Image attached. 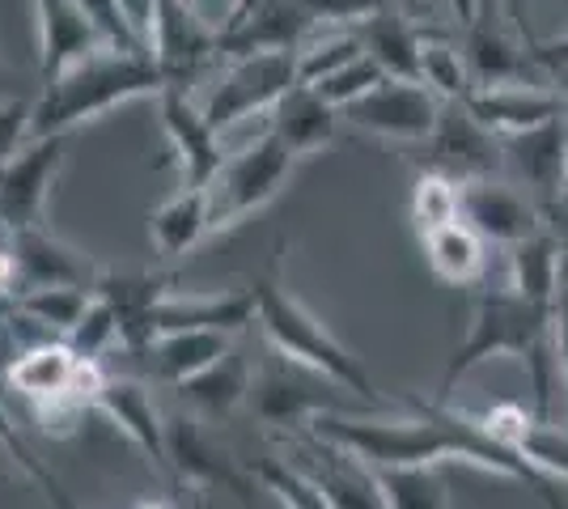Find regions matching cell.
<instances>
[{
    "label": "cell",
    "mask_w": 568,
    "mask_h": 509,
    "mask_svg": "<svg viewBox=\"0 0 568 509\" xmlns=\"http://www.w3.org/2000/svg\"><path fill=\"white\" fill-rule=\"evenodd\" d=\"M314 434L327 446L369 462L374 471L386 467H437V462H467L505 480L535 488L547 509H568L565 485L544 476L521 450L500 446L471 420V413H454L437 404H416V416H339L318 413Z\"/></svg>",
    "instance_id": "obj_1"
},
{
    "label": "cell",
    "mask_w": 568,
    "mask_h": 509,
    "mask_svg": "<svg viewBox=\"0 0 568 509\" xmlns=\"http://www.w3.org/2000/svg\"><path fill=\"white\" fill-rule=\"evenodd\" d=\"M488 357H518L530 374V408L539 420H551V395L560 390V369H556V344H551V306H539L521 297L509 281L488 285L475 297V315L463 344L454 348L442 390L450 395L458 378H467L475 365Z\"/></svg>",
    "instance_id": "obj_2"
},
{
    "label": "cell",
    "mask_w": 568,
    "mask_h": 509,
    "mask_svg": "<svg viewBox=\"0 0 568 509\" xmlns=\"http://www.w3.org/2000/svg\"><path fill=\"white\" fill-rule=\"evenodd\" d=\"M166 85L170 81L162 64L153 60V51L98 48L43 85V98L34 102L30 136H60L128 98L162 94Z\"/></svg>",
    "instance_id": "obj_3"
},
{
    "label": "cell",
    "mask_w": 568,
    "mask_h": 509,
    "mask_svg": "<svg viewBox=\"0 0 568 509\" xmlns=\"http://www.w3.org/2000/svg\"><path fill=\"white\" fill-rule=\"evenodd\" d=\"M255 297H260V315L255 318H260V327L267 332V339L281 348V357L306 365L314 374H323L335 387L353 390L369 413H386V408H390V399L378 395L374 378L365 374V365L356 362L353 353H348L318 318L310 315L302 302H293L276 281H260V285H255Z\"/></svg>",
    "instance_id": "obj_4"
},
{
    "label": "cell",
    "mask_w": 568,
    "mask_h": 509,
    "mask_svg": "<svg viewBox=\"0 0 568 509\" xmlns=\"http://www.w3.org/2000/svg\"><path fill=\"white\" fill-rule=\"evenodd\" d=\"M293 149L284 145L272 128H263L255 141H246L225 157L221 174L209 187V213H213V230L221 225H237L263 208L272 195L284 187V179L293 174Z\"/></svg>",
    "instance_id": "obj_5"
},
{
    "label": "cell",
    "mask_w": 568,
    "mask_h": 509,
    "mask_svg": "<svg viewBox=\"0 0 568 509\" xmlns=\"http://www.w3.org/2000/svg\"><path fill=\"white\" fill-rule=\"evenodd\" d=\"M297 51H260L230 64V73L216 81L204 102V120L225 136L230 128L255 115H272V106L297 85Z\"/></svg>",
    "instance_id": "obj_6"
},
{
    "label": "cell",
    "mask_w": 568,
    "mask_h": 509,
    "mask_svg": "<svg viewBox=\"0 0 568 509\" xmlns=\"http://www.w3.org/2000/svg\"><path fill=\"white\" fill-rule=\"evenodd\" d=\"M442 98L428 90L425 81H395L386 77L378 90L356 98L353 106H344L339 115L353 123L356 132H369L382 141H403V145H420L433 136V128L442 120Z\"/></svg>",
    "instance_id": "obj_7"
},
{
    "label": "cell",
    "mask_w": 568,
    "mask_h": 509,
    "mask_svg": "<svg viewBox=\"0 0 568 509\" xmlns=\"http://www.w3.org/2000/svg\"><path fill=\"white\" fill-rule=\"evenodd\" d=\"M425 149V170H442L458 183H475V179H500L505 170V145L493 128L475 120L463 102H446L442 120L433 128V136L420 141Z\"/></svg>",
    "instance_id": "obj_8"
},
{
    "label": "cell",
    "mask_w": 568,
    "mask_h": 509,
    "mask_svg": "<svg viewBox=\"0 0 568 509\" xmlns=\"http://www.w3.org/2000/svg\"><path fill=\"white\" fill-rule=\"evenodd\" d=\"M463 221L488 246H505V251L547 230L544 208L521 192L518 183H505V179L463 183Z\"/></svg>",
    "instance_id": "obj_9"
},
{
    "label": "cell",
    "mask_w": 568,
    "mask_h": 509,
    "mask_svg": "<svg viewBox=\"0 0 568 509\" xmlns=\"http://www.w3.org/2000/svg\"><path fill=\"white\" fill-rule=\"evenodd\" d=\"M314 18L302 0H255L251 9H237L225 26H216V55H260V51H302L314 30Z\"/></svg>",
    "instance_id": "obj_10"
},
{
    "label": "cell",
    "mask_w": 568,
    "mask_h": 509,
    "mask_svg": "<svg viewBox=\"0 0 568 509\" xmlns=\"http://www.w3.org/2000/svg\"><path fill=\"white\" fill-rule=\"evenodd\" d=\"M505 145V170L514 174L521 192L539 208H551L565 195V166H568V111L560 120H547L539 128H526L518 136H500ZM547 221V217H544Z\"/></svg>",
    "instance_id": "obj_11"
},
{
    "label": "cell",
    "mask_w": 568,
    "mask_h": 509,
    "mask_svg": "<svg viewBox=\"0 0 568 509\" xmlns=\"http://www.w3.org/2000/svg\"><path fill=\"white\" fill-rule=\"evenodd\" d=\"M149 51L162 64L170 85L187 90L191 81L200 77V69L209 60H216V30L195 13V4L158 0L153 30H149Z\"/></svg>",
    "instance_id": "obj_12"
},
{
    "label": "cell",
    "mask_w": 568,
    "mask_h": 509,
    "mask_svg": "<svg viewBox=\"0 0 568 509\" xmlns=\"http://www.w3.org/2000/svg\"><path fill=\"white\" fill-rule=\"evenodd\" d=\"M158 98H162V123H166L170 149L183 166V187H213V179L230 157L221 145V132L204 120V106H195L187 90L166 85Z\"/></svg>",
    "instance_id": "obj_13"
},
{
    "label": "cell",
    "mask_w": 568,
    "mask_h": 509,
    "mask_svg": "<svg viewBox=\"0 0 568 509\" xmlns=\"http://www.w3.org/2000/svg\"><path fill=\"white\" fill-rule=\"evenodd\" d=\"M64 145H69V132L34 136V141H26V149L9 166L0 170V221H9L13 230L39 221L51 179L64 162Z\"/></svg>",
    "instance_id": "obj_14"
},
{
    "label": "cell",
    "mask_w": 568,
    "mask_h": 509,
    "mask_svg": "<svg viewBox=\"0 0 568 509\" xmlns=\"http://www.w3.org/2000/svg\"><path fill=\"white\" fill-rule=\"evenodd\" d=\"M463 106L471 111L484 128H493L497 136H518L526 128H539L547 120H560L568 102L551 81H518V85H475L463 98Z\"/></svg>",
    "instance_id": "obj_15"
},
{
    "label": "cell",
    "mask_w": 568,
    "mask_h": 509,
    "mask_svg": "<svg viewBox=\"0 0 568 509\" xmlns=\"http://www.w3.org/2000/svg\"><path fill=\"white\" fill-rule=\"evenodd\" d=\"M463 55L471 64L475 85H518V81L547 77L530 60V48L488 18H475L471 26H463Z\"/></svg>",
    "instance_id": "obj_16"
},
{
    "label": "cell",
    "mask_w": 568,
    "mask_h": 509,
    "mask_svg": "<svg viewBox=\"0 0 568 509\" xmlns=\"http://www.w3.org/2000/svg\"><path fill=\"white\" fill-rule=\"evenodd\" d=\"M339 120H344L339 106H332L314 85L297 81V85L272 106L267 128L281 136L284 145L293 149V157H314V153H323V149L335 141Z\"/></svg>",
    "instance_id": "obj_17"
},
{
    "label": "cell",
    "mask_w": 568,
    "mask_h": 509,
    "mask_svg": "<svg viewBox=\"0 0 568 509\" xmlns=\"http://www.w3.org/2000/svg\"><path fill=\"white\" fill-rule=\"evenodd\" d=\"M39 13V60H43V81L64 73L81 55L106 48L98 26L85 18L77 0H34Z\"/></svg>",
    "instance_id": "obj_18"
},
{
    "label": "cell",
    "mask_w": 568,
    "mask_h": 509,
    "mask_svg": "<svg viewBox=\"0 0 568 509\" xmlns=\"http://www.w3.org/2000/svg\"><path fill=\"white\" fill-rule=\"evenodd\" d=\"M361 34V48L365 55H374L382 64V73L395 77V81H420V55H425L428 26L412 22L407 13H399L395 4L382 9L378 18L353 26Z\"/></svg>",
    "instance_id": "obj_19"
},
{
    "label": "cell",
    "mask_w": 568,
    "mask_h": 509,
    "mask_svg": "<svg viewBox=\"0 0 568 509\" xmlns=\"http://www.w3.org/2000/svg\"><path fill=\"white\" fill-rule=\"evenodd\" d=\"M13 255H18V281L26 289H39V285L90 289V264L64 243H55L51 234H43L39 225L13 230Z\"/></svg>",
    "instance_id": "obj_20"
},
{
    "label": "cell",
    "mask_w": 568,
    "mask_h": 509,
    "mask_svg": "<svg viewBox=\"0 0 568 509\" xmlns=\"http://www.w3.org/2000/svg\"><path fill=\"white\" fill-rule=\"evenodd\" d=\"M230 353V332L213 327H179V332H158L149 339V369L162 383H187L200 369H209Z\"/></svg>",
    "instance_id": "obj_21"
},
{
    "label": "cell",
    "mask_w": 568,
    "mask_h": 509,
    "mask_svg": "<svg viewBox=\"0 0 568 509\" xmlns=\"http://www.w3.org/2000/svg\"><path fill=\"white\" fill-rule=\"evenodd\" d=\"M505 259H509V276H505V281H509L521 297H530V302H539V306H556L560 285H565V272H568V251L560 246V238H556L551 230H539L535 238L509 246Z\"/></svg>",
    "instance_id": "obj_22"
},
{
    "label": "cell",
    "mask_w": 568,
    "mask_h": 509,
    "mask_svg": "<svg viewBox=\"0 0 568 509\" xmlns=\"http://www.w3.org/2000/svg\"><path fill=\"white\" fill-rule=\"evenodd\" d=\"M77 348L64 339H43V344H30L26 353L13 357L9 365V383L13 390H22L30 404H51V399H64L77 378Z\"/></svg>",
    "instance_id": "obj_23"
},
{
    "label": "cell",
    "mask_w": 568,
    "mask_h": 509,
    "mask_svg": "<svg viewBox=\"0 0 568 509\" xmlns=\"http://www.w3.org/2000/svg\"><path fill=\"white\" fill-rule=\"evenodd\" d=\"M428 267L446 285H484L488 281V243L475 234L467 221H450L442 230L420 234Z\"/></svg>",
    "instance_id": "obj_24"
},
{
    "label": "cell",
    "mask_w": 568,
    "mask_h": 509,
    "mask_svg": "<svg viewBox=\"0 0 568 509\" xmlns=\"http://www.w3.org/2000/svg\"><path fill=\"white\" fill-rule=\"evenodd\" d=\"M260 315L255 289L225 293V297H187V302H158L153 332H179V327H213V332H237Z\"/></svg>",
    "instance_id": "obj_25"
},
{
    "label": "cell",
    "mask_w": 568,
    "mask_h": 509,
    "mask_svg": "<svg viewBox=\"0 0 568 509\" xmlns=\"http://www.w3.org/2000/svg\"><path fill=\"white\" fill-rule=\"evenodd\" d=\"M94 408H102V413L111 416L136 446H144L149 455H162V450H166L162 420H158V413H153V399H149V390H144L141 383L106 378V387L98 390Z\"/></svg>",
    "instance_id": "obj_26"
},
{
    "label": "cell",
    "mask_w": 568,
    "mask_h": 509,
    "mask_svg": "<svg viewBox=\"0 0 568 509\" xmlns=\"http://www.w3.org/2000/svg\"><path fill=\"white\" fill-rule=\"evenodd\" d=\"M213 230L209 187H183L153 213V243L162 255H183Z\"/></svg>",
    "instance_id": "obj_27"
},
{
    "label": "cell",
    "mask_w": 568,
    "mask_h": 509,
    "mask_svg": "<svg viewBox=\"0 0 568 509\" xmlns=\"http://www.w3.org/2000/svg\"><path fill=\"white\" fill-rule=\"evenodd\" d=\"M420 81L442 102H463L475 90V77L467 55H463V43H454L446 30H433L428 26L425 55H420Z\"/></svg>",
    "instance_id": "obj_28"
},
{
    "label": "cell",
    "mask_w": 568,
    "mask_h": 509,
    "mask_svg": "<svg viewBox=\"0 0 568 509\" xmlns=\"http://www.w3.org/2000/svg\"><path fill=\"white\" fill-rule=\"evenodd\" d=\"M246 390H251V374H246L242 357H234V353H225L221 362H213L209 369H200L195 378L183 383V395L204 413H230Z\"/></svg>",
    "instance_id": "obj_29"
},
{
    "label": "cell",
    "mask_w": 568,
    "mask_h": 509,
    "mask_svg": "<svg viewBox=\"0 0 568 509\" xmlns=\"http://www.w3.org/2000/svg\"><path fill=\"white\" fill-rule=\"evenodd\" d=\"M412 221H416V234L463 221V183L442 170H420L412 187Z\"/></svg>",
    "instance_id": "obj_30"
},
{
    "label": "cell",
    "mask_w": 568,
    "mask_h": 509,
    "mask_svg": "<svg viewBox=\"0 0 568 509\" xmlns=\"http://www.w3.org/2000/svg\"><path fill=\"white\" fill-rule=\"evenodd\" d=\"M386 509H450L446 485L433 467H386L374 471Z\"/></svg>",
    "instance_id": "obj_31"
},
{
    "label": "cell",
    "mask_w": 568,
    "mask_h": 509,
    "mask_svg": "<svg viewBox=\"0 0 568 509\" xmlns=\"http://www.w3.org/2000/svg\"><path fill=\"white\" fill-rule=\"evenodd\" d=\"M90 289H77V285H39V289H26L18 311L30 323L48 327V332H72L81 315L90 311Z\"/></svg>",
    "instance_id": "obj_32"
},
{
    "label": "cell",
    "mask_w": 568,
    "mask_h": 509,
    "mask_svg": "<svg viewBox=\"0 0 568 509\" xmlns=\"http://www.w3.org/2000/svg\"><path fill=\"white\" fill-rule=\"evenodd\" d=\"M361 34L356 30H344V34H332V39H306L302 51H297V77L314 85L323 77H332L335 69H344L348 60L361 55Z\"/></svg>",
    "instance_id": "obj_33"
},
{
    "label": "cell",
    "mask_w": 568,
    "mask_h": 509,
    "mask_svg": "<svg viewBox=\"0 0 568 509\" xmlns=\"http://www.w3.org/2000/svg\"><path fill=\"white\" fill-rule=\"evenodd\" d=\"M382 81H386V73H382V64L374 60V55H356V60H348L344 69H335L332 77H323V81H314V90L327 98L332 106H353L356 98H365L369 90H378Z\"/></svg>",
    "instance_id": "obj_34"
},
{
    "label": "cell",
    "mask_w": 568,
    "mask_h": 509,
    "mask_svg": "<svg viewBox=\"0 0 568 509\" xmlns=\"http://www.w3.org/2000/svg\"><path fill=\"white\" fill-rule=\"evenodd\" d=\"M260 480L272 492L284 509H335L332 497L323 492V485L306 476V471H293V467H276V462H263L260 467Z\"/></svg>",
    "instance_id": "obj_35"
},
{
    "label": "cell",
    "mask_w": 568,
    "mask_h": 509,
    "mask_svg": "<svg viewBox=\"0 0 568 509\" xmlns=\"http://www.w3.org/2000/svg\"><path fill=\"white\" fill-rule=\"evenodd\" d=\"M251 390H260L263 420H297L302 413H318V408H323V395L288 383L284 374H267L260 387H251Z\"/></svg>",
    "instance_id": "obj_36"
},
{
    "label": "cell",
    "mask_w": 568,
    "mask_h": 509,
    "mask_svg": "<svg viewBox=\"0 0 568 509\" xmlns=\"http://www.w3.org/2000/svg\"><path fill=\"white\" fill-rule=\"evenodd\" d=\"M518 450L544 476H551V480H560L568 488V429H556L551 420H535V429L521 437Z\"/></svg>",
    "instance_id": "obj_37"
},
{
    "label": "cell",
    "mask_w": 568,
    "mask_h": 509,
    "mask_svg": "<svg viewBox=\"0 0 568 509\" xmlns=\"http://www.w3.org/2000/svg\"><path fill=\"white\" fill-rule=\"evenodd\" d=\"M115 339H119V311L98 293L94 302H90V311L81 315V323L69 332V344L77 348V357H98Z\"/></svg>",
    "instance_id": "obj_38"
},
{
    "label": "cell",
    "mask_w": 568,
    "mask_h": 509,
    "mask_svg": "<svg viewBox=\"0 0 568 509\" xmlns=\"http://www.w3.org/2000/svg\"><path fill=\"white\" fill-rule=\"evenodd\" d=\"M77 4H81V9H85V18L98 26V34H102V43H106V48L149 51L144 48V39L136 34V26L128 22L123 0H77Z\"/></svg>",
    "instance_id": "obj_39"
},
{
    "label": "cell",
    "mask_w": 568,
    "mask_h": 509,
    "mask_svg": "<svg viewBox=\"0 0 568 509\" xmlns=\"http://www.w3.org/2000/svg\"><path fill=\"white\" fill-rule=\"evenodd\" d=\"M475 425L484 429L488 437H497L500 446H509V450H518L521 437L535 429V408H521V404H493V408H484V413L471 416Z\"/></svg>",
    "instance_id": "obj_40"
},
{
    "label": "cell",
    "mask_w": 568,
    "mask_h": 509,
    "mask_svg": "<svg viewBox=\"0 0 568 509\" xmlns=\"http://www.w3.org/2000/svg\"><path fill=\"white\" fill-rule=\"evenodd\" d=\"M30 120H34V102H26V98H4L0 102V170L22 153L26 141H34Z\"/></svg>",
    "instance_id": "obj_41"
},
{
    "label": "cell",
    "mask_w": 568,
    "mask_h": 509,
    "mask_svg": "<svg viewBox=\"0 0 568 509\" xmlns=\"http://www.w3.org/2000/svg\"><path fill=\"white\" fill-rule=\"evenodd\" d=\"M314 22L327 26H361L369 18H378L382 9H390V0H302Z\"/></svg>",
    "instance_id": "obj_42"
},
{
    "label": "cell",
    "mask_w": 568,
    "mask_h": 509,
    "mask_svg": "<svg viewBox=\"0 0 568 509\" xmlns=\"http://www.w3.org/2000/svg\"><path fill=\"white\" fill-rule=\"evenodd\" d=\"M526 48H530V60H535L547 77H556L560 69H568V34L544 39V43H526Z\"/></svg>",
    "instance_id": "obj_43"
},
{
    "label": "cell",
    "mask_w": 568,
    "mask_h": 509,
    "mask_svg": "<svg viewBox=\"0 0 568 509\" xmlns=\"http://www.w3.org/2000/svg\"><path fill=\"white\" fill-rule=\"evenodd\" d=\"M123 13H128V22L136 26V34L144 39V48H149V30H153L158 0H123Z\"/></svg>",
    "instance_id": "obj_44"
},
{
    "label": "cell",
    "mask_w": 568,
    "mask_h": 509,
    "mask_svg": "<svg viewBox=\"0 0 568 509\" xmlns=\"http://www.w3.org/2000/svg\"><path fill=\"white\" fill-rule=\"evenodd\" d=\"M544 217H547V230H551V234L560 238V246L568 251V192L560 195V200H556L551 208H547Z\"/></svg>",
    "instance_id": "obj_45"
},
{
    "label": "cell",
    "mask_w": 568,
    "mask_h": 509,
    "mask_svg": "<svg viewBox=\"0 0 568 509\" xmlns=\"http://www.w3.org/2000/svg\"><path fill=\"white\" fill-rule=\"evenodd\" d=\"M450 9H454L458 30H463V26H471L475 18H479V0H450Z\"/></svg>",
    "instance_id": "obj_46"
},
{
    "label": "cell",
    "mask_w": 568,
    "mask_h": 509,
    "mask_svg": "<svg viewBox=\"0 0 568 509\" xmlns=\"http://www.w3.org/2000/svg\"><path fill=\"white\" fill-rule=\"evenodd\" d=\"M0 441H4L9 450H18V455H22V459L30 462V455L22 450V441H18V437H13V429H9V416H4V408H0ZM30 467H34V462H30Z\"/></svg>",
    "instance_id": "obj_47"
},
{
    "label": "cell",
    "mask_w": 568,
    "mask_h": 509,
    "mask_svg": "<svg viewBox=\"0 0 568 509\" xmlns=\"http://www.w3.org/2000/svg\"><path fill=\"white\" fill-rule=\"evenodd\" d=\"M551 85H556V90H560V98L568 102V69H560V73L551 77Z\"/></svg>",
    "instance_id": "obj_48"
},
{
    "label": "cell",
    "mask_w": 568,
    "mask_h": 509,
    "mask_svg": "<svg viewBox=\"0 0 568 509\" xmlns=\"http://www.w3.org/2000/svg\"><path fill=\"white\" fill-rule=\"evenodd\" d=\"M9 315H13V302H9V297H0V323H4Z\"/></svg>",
    "instance_id": "obj_49"
},
{
    "label": "cell",
    "mask_w": 568,
    "mask_h": 509,
    "mask_svg": "<svg viewBox=\"0 0 568 509\" xmlns=\"http://www.w3.org/2000/svg\"><path fill=\"white\" fill-rule=\"evenodd\" d=\"M251 4H255V0H234V13L237 9H251Z\"/></svg>",
    "instance_id": "obj_50"
},
{
    "label": "cell",
    "mask_w": 568,
    "mask_h": 509,
    "mask_svg": "<svg viewBox=\"0 0 568 509\" xmlns=\"http://www.w3.org/2000/svg\"><path fill=\"white\" fill-rule=\"evenodd\" d=\"M141 509H166V506H141Z\"/></svg>",
    "instance_id": "obj_51"
},
{
    "label": "cell",
    "mask_w": 568,
    "mask_h": 509,
    "mask_svg": "<svg viewBox=\"0 0 568 509\" xmlns=\"http://www.w3.org/2000/svg\"><path fill=\"white\" fill-rule=\"evenodd\" d=\"M565 192H568V166H565Z\"/></svg>",
    "instance_id": "obj_52"
},
{
    "label": "cell",
    "mask_w": 568,
    "mask_h": 509,
    "mask_svg": "<svg viewBox=\"0 0 568 509\" xmlns=\"http://www.w3.org/2000/svg\"><path fill=\"white\" fill-rule=\"evenodd\" d=\"M183 4H195V0H183Z\"/></svg>",
    "instance_id": "obj_53"
}]
</instances>
